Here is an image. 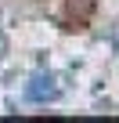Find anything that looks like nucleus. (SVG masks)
Masks as SVG:
<instances>
[{"label":"nucleus","mask_w":119,"mask_h":123,"mask_svg":"<svg viewBox=\"0 0 119 123\" xmlns=\"http://www.w3.org/2000/svg\"><path fill=\"white\" fill-rule=\"evenodd\" d=\"M25 94H29V101H51V98H58V80L54 76H36L25 87Z\"/></svg>","instance_id":"obj_1"}]
</instances>
